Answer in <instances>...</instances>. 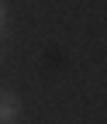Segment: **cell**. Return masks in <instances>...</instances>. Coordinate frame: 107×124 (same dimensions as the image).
<instances>
[{"instance_id": "6da1fadb", "label": "cell", "mask_w": 107, "mask_h": 124, "mask_svg": "<svg viewBox=\"0 0 107 124\" xmlns=\"http://www.w3.org/2000/svg\"><path fill=\"white\" fill-rule=\"evenodd\" d=\"M21 117V97L14 90H0V124H14Z\"/></svg>"}, {"instance_id": "7a4b0ae2", "label": "cell", "mask_w": 107, "mask_h": 124, "mask_svg": "<svg viewBox=\"0 0 107 124\" xmlns=\"http://www.w3.org/2000/svg\"><path fill=\"white\" fill-rule=\"evenodd\" d=\"M10 31V24H7V4L0 0V35H7Z\"/></svg>"}, {"instance_id": "3957f363", "label": "cell", "mask_w": 107, "mask_h": 124, "mask_svg": "<svg viewBox=\"0 0 107 124\" xmlns=\"http://www.w3.org/2000/svg\"><path fill=\"white\" fill-rule=\"evenodd\" d=\"M0 62H4V55H0Z\"/></svg>"}]
</instances>
